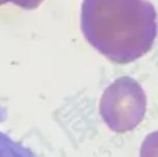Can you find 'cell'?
Returning a JSON list of instances; mask_svg holds the SVG:
<instances>
[{"label":"cell","mask_w":158,"mask_h":157,"mask_svg":"<svg viewBox=\"0 0 158 157\" xmlns=\"http://www.w3.org/2000/svg\"><path fill=\"white\" fill-rule=\"evenodd\" d=\"M0 157H38L28 146L0 131Z\"/></svg>","instance_id":"obj_2"},{"label":"cell","mask_w":158,"mask_h":157,"mask_svg":"<svg viewBox=\"0 0 158 157\" xmlns=\"http://www.w3.org/2000/svg\"><path fill=\"white\" fill-rule=\"evenodd\" d=\"M6 0H0V3H2V2H5Z\"/></svg>","instance_id":"obj_4"},{"label":"cell","mask_w":158,"mask_h":157,"mask_svg":"<svg viewBox=\"0 0 158 157\" xmlns=\"http://www.w3.org/2000/svg\"><path fill=\"white\" fill-rule=\"evenodd\" d=\"M81 31L110 61L127 64L147 53L157 35V14L146 0H84Z\"/></svg>","instance_id":"obj_1"},{"label":"cell","mask_w":158,"mask_h":157,"mask_svg":"<svg viewBox=\"0 0 158 157\" xmlns=\"http://www.w3.org/2000/svg\"><path fill=\"white\" fill-rule=\"evenodd\" d=\"M13 2H15L16 5H20L22 7L25 8H33L35 6H37L38 2H40L41 0H12Z\"/></svg>","instance_id":"obj_3"}]
</instances>
